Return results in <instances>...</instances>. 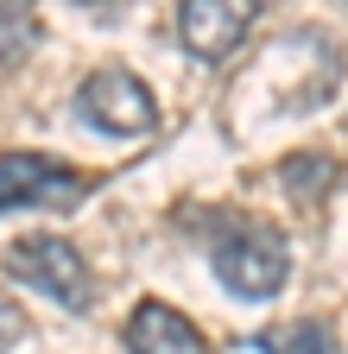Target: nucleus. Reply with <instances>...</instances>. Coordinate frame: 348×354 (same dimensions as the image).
<instances>
[{
    "label": "nucleus",
    "mask_w": 348,
    "mask_h": 354,
    "mask_svg": "<svg viewBox=\"0 0 348 354\" xmlns=\"http://www.w3.org/2000/svg\"><path fill=\"white\" fill-rule=\"evenodd\" d=\"M32 44H38V26L26 13H0V70H7L13 57H26Z\"/></svg>",
    "instance_id": "9"
},
{
    "label": "nucleus",
    "mask_w": 348,
    "mask_h": 354,
    "mask_svg": "<svg viewBox=\"0 0 348 354\" xmlns=\"http://www.w3.org/2000/svg\"><path fill=\"white\" fill-rule=\"evenodd\" d=\"M253 354H342V348H336V329L323 317H291L266 335H253Z\"/></svg>",
    "instance_id": "7"
},
{
    "label": "nucleus",
    "mask_w": 348,
    "mask_h": 354,
    "mask_svg": "<svg viewBox=\"0 0 348 354\" xmlns=\"http://www.w3.org/2000/svg\"><path fill=\"white\" fill-rule=\"evenodd\" d=\"M7 279L45 291V297L64 304V310H89V297H95L89 259H82L64 234H19V241L7 247Z\"/></svg>",
    "instance_id": "2"
},
{
    "label": "nucleus",
    "mask_w": 348,
    "mask_h": 354,
    "mask_svg": "<svg viewBox=\"0 0 348 354\" xmlns=\"http://www.w3.org/2000/svg\"><path fill=\"white\" fill-rule=\"evenodd\" d=\"M329 171H336V165H329L323 152H304V158H291V165H285L279 177H285V190H291V196H317Z\"/></svg>",
    "instance_id": "8"
},
{
    "label": "nucleus",
    "mask_w": 348,
    "mask_h": 354,
    "mask_svg": "<svg viewBox=\"0 0 348 354\" xmlns=\"http://www.w3.org/2000/svg\"><path fill=\"white\" fill-rule=\"evenodd\" d=\"M259 0H178V44L196 64H228L235 44L253 32Z\"/></svg>",
    "instance_id": "5"
},
{
    "label": "nucleus",
    "mask_w": 348,
    "mask_h": 354,
    "mask_svg": "<svg viewBox=\"0 0 348 354\" xmlns=\"http://www.w3.org/2000/svg\"><path fill=\"white\" fill-rule=\"evenodd\" d=\"M76 120L108 133V140H140V133H152V120H158V102H152V88L134 70L108 64V70L76 82Z\"/></svg>",
    "instance_id": "3"
},
{
    "label": "nucleus",
    "mask_w": 348,
    "mask_h": 354,
    "mask_svg": "<svg viewBox=\"0 0 348 354\" xmlns=\"http://www.w3.org/2000/svg\"><path fill=\"white\" fill-rule=\"evenodd\" d=\"M209 272H215V285L228 297L266 304V297H279V285L291 272V253H285V241L266 221H228V228L209 241Z\"/></svg>",
    "instance_id": "1"
},
{
    "label": "nucleus",
    "mask_w": 348,
    "mask_h": 354,
    "mask_svg": "<svg viewBox=\"0 0 348 354\" xmlns=\"http://www.w3.org/2000/svg\"><path fill=\"white\" fill-rule=\"evenodd\" d=\"M120 342H127V354H209L203 329H196V323L184 317V310L158 304V297L134 304V317H127Z\"/></svg>",
    "instance_id": "6"
},
{
    "label": "nucleus",
    "mask_w": 348,
    "mask_h": 354,
    "mask_svg": "<svg viewBox=\"0 0 348 354\" xmlns=\"http://www.w3.org/2000/svg\"><path fill=\"white\" fill-rule=\"evenodd\" d=\"M19 335H26V310H19V304H13L7 291H0V354H7V348H13Z\"/></svg>",
    "instance_id": "10"
},
{
    "label": "nucleus",
    "mask_w": 348,
    "mask_h": 354,
    "mask_svg": "<svg viewBox=\"0 0 348 354\" xmlns=\"http://www.w3.org/2000/svg\"><path fill=\"white\" fill-rule=\"evenodd\" d=\"M0 13H19V0H0Z\"/></svg>",
    "instance_id": "11"
},
{
    "label": "nucleus",
    "mask_w": 348,
    "mask_h": 354,
    "mask_svg": "<svg viewBox=\"0 0 348 354\" xmlns=\"http://www.w3.org/2000/svg\"><path fill=\"white\" fill-rule=\"evenodd\" d=\"M89 177L45 152H7L0 158V215L7 209H76Z\"/></svg>",
    "instance_id": "4"
}]
</instances>
